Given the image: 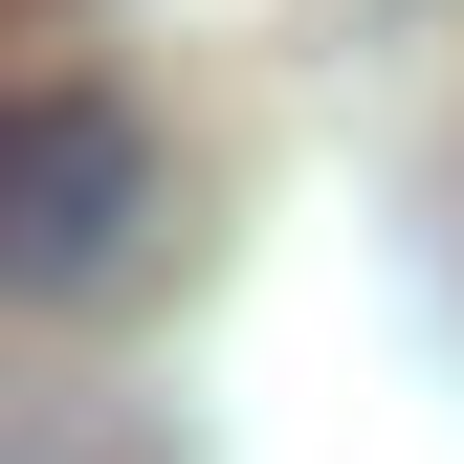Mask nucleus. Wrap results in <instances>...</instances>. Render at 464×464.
<instances>
[{
  "mask_svg": "<svg viewBox=\"0 0 464 464\" xmlns=\"http://www.w3.org/2000/svg\"><path fill=\"white\" fill-rule=\"evenodd\" d=\"M133 221H155V133L111 89H0V287H111L133 266Z\"/></svg>",
  "mask_w": 464,
  "mask_h": 464,
  "instance_id": "obj_1",
  "label": "nucleus"
}]
</instances>
